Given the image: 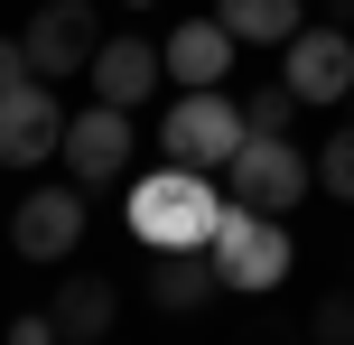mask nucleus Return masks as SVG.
Wrapping results in <instances>:
<instances>
[{"mask_svg": "<svg viewBox=\"0 0 354 345\" xmlns=\"http://www.w3.org/2000/svg\"><path fill=\"white\" fill-rule=\"evenodd\" d=\"M112 280H93V271H75V280H56V336H75V345H93V336H112Z\"/></svg>", "mask_w": 354, "mask_h": 345, "instance_id": "14", "label": "nucleus"}, {"mask_svg": "<svg viewBox=\"0 0 354 345\" xmlns=\"http://www.w3.org/2000/svg\"><path fill=\"white\" fill-rule=\"evenodd\" d=\"M214 19L233 28V47H289L308 28V0H214Z\"/></svg>", "mask_w": 354, "mask_h": 345, "instance_id": "13", "label": "nucleus"}, {"mask_svg": "<svg viewBox=\"0 0 354 345\" xmlns=\"http://www.w3.org/2000/svg\"><path fill=\"white\" fill-rule=\"evenodd\" d=\"M159 56H168V75H177V84H224V75H233V28H224V19H187V28H168L159 37Z\"/></svg>", "mask_w": 354, "mask_h": 345, "instance_id": "11", "label": "nucleus"}, {"mask_svg": "<svg viewBox=\"0 0 354 345\" xmlns=\"http://www.w3.org/2000/svg\"><path fill=\"white\" fill-rule=\"evenodd\" d=\"M159 75H168V56L149 47V37H103V47H93V66H84V84H93V103H149V93H159Z\"/></svg>", "mask_w": 354, "mask_h": 345, "instance_id": "10", "label": "nucleus"}, {"mask_svg": "<svg viewBox=\"0 0 354 345\" xmlns=\"http://www.w3.org/2000/svg\"><path fill=\"white\" fill-rule=\"evenodd\" d=\"M317 345H354V299H326L317 308V327H308Z\"/></svg>", "mask_w": 354, "mask_h": 345, "instance_id": "17", "label": "nucleus"}, {"mask_svg": "<svg viewBox=\"0 0 354 345\" xmlns=\"http://www.w3.org/2000/svg\"><path fill=\"white\" fill-rule=\"evenodd\" d=\"M28 84V47H19V37H0V93H19Z\"/></svg>", "mask_w": 354, "mask_h": 345, "instance_id": "19", "label": "nucleus"}, {"mask_svg": "<svg viewBox=\"0 0 354 345\" xmlns=\"http://www.w3.org/2000/svg\"><path fill=\"white\" fill-rule=\"evenodd\" d=\"M122 224L149 243V252H177V243H214V224H224V187L205 178V168H149V178H131L122 196Z\"/></svg>", "mask_w": 354, "mask_h": 345, "instance_id": "1", "label": "nucleus"}, {"mask_svg": "<svg viewBox=\"0 0 354 345\" xmlns=\"http://www.w3.org/2000/svg\"><path fill=\"white\" fill-rule=\"evenodd\" d=\"M10 345H56V317H47V308H28V317H10Z\"/></svg>", "mask_w": 354, "mask_h": 345, "instance_id": "18", "label": "nucleus"}, {"mask_svg": "<svg viewBox=\"0 0 354 345\" xmlns=\"http://www.w3.org/2000/svg\"><path fill=\"white\" fill-rule=\"evenodd\" d=\"M56 149H66V103L28 75L19 93H0V168H47Z\"/></svg>", "mask_w": 354, "mask_h": 345, "instance_id": "6", "label": "nucleus"}, {"mask_svg": "<svg viewBox=\"0 0 354 345\" xmlns=\"http://www.w3.org/2000/svg\"><path fill=\"white\" fill-rule=\"evenodd\" d=\"M10 243H19V261H66L75 243H84V187H28L19 196V215H10Z\"/></svg>", "mask_w": 354, "mask_h": 345, "instance_id": "8", "label": "nucleus"}, {"mask_svg": "<svg viewBox=\"0 0 354 345\" xmlns=\"http://www.w3.org/2000/svg\"><path fill=\"white\" fill-rule=\"evenodd\" d=\"M66 178L75 187H112L131 168V112L122 103H84V112H66Z\"/></svg>", "mask_w": 354, "mask_h": 345, "instance_id": "7", "label": "nucleus"}, {"mask_svg": "<svg viewBox=\"0 0 354 345\" xmlns=\"http://www.w3.org/2000/svg\"><path fill=\"white\" fill-rule=\"evenodd\" d=\"M308 187H317V159L289 149V131H252V140L224 159V196L252 205V215H289Z\"/></svg>", "mask_w": 354, "mask_h": 345, "instance_id": "4", "label": "nucleus"}, {"mask_svg": "<svg viewBox=\"0 0 354 345\" xmlns=\"http://www.w3.org/2000/svg\"><path fill=\"white\" fill-rule=\"evenodd\" d=\"M289 112H299V93H289V84H261V93H243V122H252V131H289Z\"/></svg>", "mask_w": 354, "mask_h": 345, "instance_id": "16", "label": "nucleus"}, {"mask_svg": "<svg viewBox=\"0 0 354 345\" xmlns=\"http://www.w3.org/2000/svg\"><path fill=\"white\" fill-rule=\"evenodd\" d=\"M280 84L299 93V103H345L354 93V37L345 28H299L280 47Z\"/></svg>", "mask_w": 354, "mask_h": 345, "instance_id": "9", "label": "nucleus"}, {"mask_svg": "<svg viewBox=\"0 0 354 345\" xmlns=\"http://www.w3.org/2000/svg\"><path fill=\"white\" fill-rule=\"evenodd\" d=\"M317 196H336V205H354V122H345L336 140L317 149Z\"/></svg>", "mask_w": 354, "mask_h": 345, "instance_id": "15", "label": "nucleus"}, {"mask_svg": "<svg viewBox=\"0 0 354 345\" xmlns=\"http://www.w3.org/2000/svg\"><path fill=\"white\" fill-rule=\"evenodd\" d=\"M19 47H28V75H37V84H66V75L93 66L103 19H93V0H47V10L19 28Z\"/></svg>", "mask_w": 354, "mask_h": 345, "instance_id": "5", "label": "nucleus"}, {"mask_svg": "<svg viewBox=\"0 0 354 345\" xmlns=\"http://www.w3.org/2000/svg\"><path fill=\"white\" fill-rule=\"evenodd\" d=\"M205 252H214V280H224V290L261 299V290L289 280V252H299V243H289V215H252V205L224 196V224H214Z\"/></svg>", "mask_w": 354, "mask_h": 345, "instance_id": "2", "label": "nucleus"}, {"mask_svg": "<svg viewBox=\"0 0 354 345\" xmlns=\"http://www.w3.org/2000/svg\"><path fill=\"white\" fill-rule=\"evenodd\" d=\"M243 140H252V122H243V103H233L224 84H196V93H177L159 112V149L177 168H205V178H224V159Z\"/></svg>", "mask_w": 354, "mask_h": 345, "instance_id": "3", "label": "nucleus"}, {"mask_svg": "<svg viewBox=\"0 0 354 345\" xmlns=\"http://www.w3.org/2000/svg\"><path fill=\"white\" fill-rule=\"evenodd\" d=\"M214 290H224V280H214V252H205V243H177V252H149V299H159L168 317L205 308Z\"/></svg>", "mask_w": 354, "mask_h": 345, "instance_id": "12", "label": "nucleus"}, {"mask_svg": "<svg viewBox=\"0 0 354 345\" xmlns=\"http://www.w3.org/2000/svg\"><path fill=\"white\" fill-rule=\"evenodd\" d=\"M345 103H354V93H345Z\"/></svg>", "mask_w": 354, "mask_h": 345, "instance_id": "20", "label": "nucleus"}]
</instances>
